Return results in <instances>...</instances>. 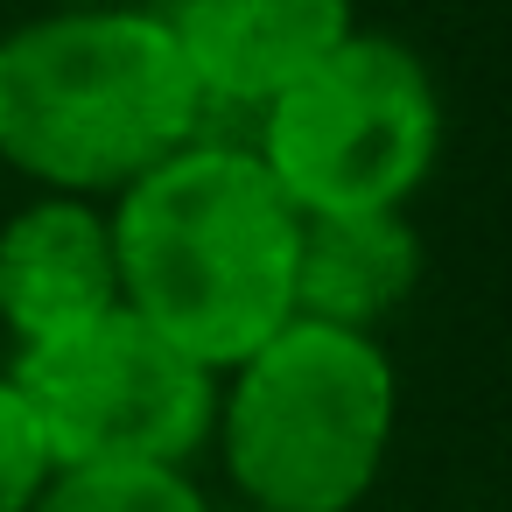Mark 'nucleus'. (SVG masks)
I'll use <instances>...</instances> for the list:
<instances>
[{"label": "nucleus", "instance_id": "f257e3e1", "mask_svg": "<svg viewBox=\"0 0 512 512\" xmlns=\"http://www.w3.org/2000/svg\"><path fill=\"white\" fill-rule=\"evenodd\" d=\"M120 302L197 365L232 372L295 316L302 211L239 141H190L113 204Z\"/></svg>", "mask_w": 512, "mask_h": 512}, {"label": "nucleus", "instance_id": "f03ea898", "mask_svg": "<svg viewBox=\"0 0 512 512\" xmlns=\"http://www.w3.org/2000/svg\"><path fill=\"white\" fill-rule=\"evenodd\" d=\"M204 134L197 78L155 8H50L0 36V162L113 204Z\"/></svg>", "mask_w": 512, "mask_h": 512}, {"label": "nucleus", "instance_id": "7ed1b4c3", "mask_svg": "<svg viewBox=\"0 0 512 512\" xmlns=\"http://www.w3.org/2000/svg\"><path fill=\"white\" fill-rule=\"evenodd\" d=\"M400 421V379L379 337L288 316L260 351L218 372V456L239 505L358 512Z\"/></svg>", "mask_w": 512, "mask_h": 512}, {"label": "nucleus", "instance_id": "20e7f679", "mask_svg": "<svg viewBox=\"0 0 512 512\" xmlns=\"http://www.w3.org/2000/svg\"><path fill=\"white\" fill-rule=\"evenodd\" d=\"M246 148L302 218L407 211L442 155V92L400 36L351 29L316 71L253 113Z\"/></svg>", "mask_w": 512, "mask_h": 512}, {"label": "nucleus", "instance_id": "39448f33", "mask_svg": "<svg viewBox=\"0 0 512 512\" xmlns=\"http://www.w3.org/2000/svg\"><path fill=\"white\" fill-rule=\"evenodd\" d=\"M8 372L57 463H190L218 428V372L127 302L15 351Z\"/></svg>", "mask_w": 512, "mask_h": 512}, {"label": "nucleus", "instance_id": "423d86ee", "mask_svg": "<svg viewBox=\"0 0 512 512\" xmlns=\"http://www.w3.org/2000/svg\"><path fill=\"white\" fill-rule=\"evenodd\" d=\"M162 22L204 113H260L358 29V0H169Z\"/></svg>", "mask_w": 512, "mask_h": 512}, {"label": "nucleus", "instance_id": "0eeeda50", "mask_svg": "<svg viewBox=\"0 0 512 512\" xmlns=\"http://www.w3.org/2000/svg\"><path fill=\"white\" fill-rule=\"evenodd\" d=\"M106 309H120L113 211L99 197L36 190L0 225V330L15 337V351H29Z\"/></svg>", "mask_w": 512, "mask_h": 512}, {"label": "nucleus", "instance_id": "6e6552de", "mask_svg": "<svg viewBox=\"0 0 512 512\" xmlns=\"http://www.w3.org/2000/svg\"><path fill=\"white\" fill-rule=\"evenodd\" d=\"M421 288V232L407 211H330L295 232V316L379 330Z\"/></svg>", "mask_w": 512, "mask_h": 512}, {"label": "nucleus", "instance_id": "1a4fd4ad", "mask_svg": "<svg viewBox=\"0 0 512 512\" xmlns=\"http://www.w3.org/2000/svg\"><path fill=\"white\" fill-rule=\"evenodd\" d=\"M36 512H211L190 463H57Z\"/></svg>", "mask_w": 512, "mask_h": 512}, {"label": "nucleus", "instance_id": "9d476101", "mask_svg": "<svg viewBox=\"0 0 512 512\" xmlns=\"http://www.w3.org/2000/svg\"><path fill=\"white\" fill-rule=\"evenodd\" d=\"M50 477H57L50 435H43L29 393L15 386V372H0V512H36Z\"/></svg>", "mask_w": 512, "mask_h": 512}, {"label": "nucleus", "instance_id": "9b49d317", "mask_svg": "<svg viewBox=\"0 0 512 512\" xmlns=\"http://www.w3.org/2000/svg\"><path fill=\"white\" fill-rule=\"evenodd\" d=\"M50 8H113V0H50Z\"/></svg>", "mask_w": 512, "mask_h": 512}, {"label": "nucleus", "instance_id": "f8f14e48", "mask_svg": "<svg viewBox=\"0 0 512 512\" xmlns=\"http://www.w3.org/2000/svg\"><path fill=\"white\" fill-rule=\"evenodd\" d=\"M232 512H260V505H232Z\"/></svg>", "mask_w": 512, "mask_h": 512}]
</instances>
